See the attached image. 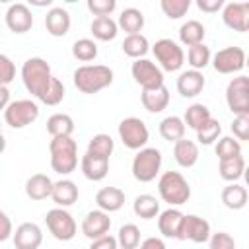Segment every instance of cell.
<instances>
[{
    "label": "cell",
    "instance_id": "1",
    "mask_svg": "<svg viewBox=\"0 0 249 249\" xmlns=\"http://www.w3.org/2000/svg\"><path fill=\"white\" fill-rule=\"evenodd\" d=\"M21 82L25 89L45 105H58L64 99V84L53 76L49 62L41 56H31L23 62Z\"/></svg>",
    "mask_w": 249,
    "mask_h": 249
},
{
    "label": "cell",
    "instance_id": "2",
    "mask_svg": "<svg viewBox=\"0 0 249 249\" xmlns=\"http://www.w3.org/2000/svg\"><path fill=\"white\" fill-rule=\"evenodd\" d=\"M113 84V70L105 64H84L74 70V86L82 93H97Z\"/></svg>",
    "mask_w": 249,
    "mask_h": 249
},
{
    "label": "cell",
    "instance_id": "3",
    "mask_svg": "<svg viewBox=\"0 0 249 249\" xmlns=\"http://www.w3.org/2000/svg\"><path fill=\"white\" fill-rule=\"evenodd\" d=\"M51 167L60 175H68L78 165V144L72 136H56L49 144Z\"/></svg>",
    "mask_w": 249,
    "mask_h": 249
},
{
    "label": "cell",
    "instance_id": "4",
    "mask_svg": "<svg viewBox=\"0 0 249 249\" xmlns=\"http://www.w3.org/2000/svg\"><path fill=\"white\" fill-rule=\"evenodd\" d=\"M158 191L163 202L171 206H181L191 198V187L179 171H165L158 181Z\"/></svg>",
    "mask_w": 249,
    "mask_h": 249
},
{
    "label": "cell",
    "instance_id": "5",
    "mask_svg": "<svg viewBox=\"0 0 249 249\" xmlns=\"http://www.w3.org/2000/svg\"><path fill=\"white\" fill-rule=\"evenodd\" d=\"M161 167V152L158 148H142L132 160V175L140 183H150L156 179Z\"/></svg>",
    "mask_w": 249,
    "mask_h": 249
},
{
    "label": "cell",
    "instance_id": "6",
    "mask_svg": "<svg viewBox=\"0 0 249 249\" xmlns=\"http://www.w3.org/2000/svg\"><path fill=\"white\" fill-rule=\"evenodd\" d=\"M39 117V107L31 99H16L10 101L4 109V121L12 128H23L31 123H35Z\"/></svg>",
    "mask_w": 249,
    "mask_h": 249
},
{
    "label": "cell",
    "instance_id": "7",
    "mask_svg": "<svg viewBox=\"0 0 249 249\" xmlns=\"http://www.w3.org/2000/svg\"><path fill=\"white\" fill-rule=\"evenodd\" d=\"M119 138L128 150H142L150 138V130L142 119L126 117L119 123Z\"/></svg>",
    "mask_w": 249,
    "mask_h": 249
},
{
    "label": "cell",
    "instance_id": "8",
    "mask_svg": "<svg viewBox=\"0 0 249 249\" xmlns=\"http://www.w3.org/2000/svg\"><path fill=\"white\" fill-rule=\"evenodd\" d=\"M152 51H154L156 60L160 62V66L165 72H177L183 66V62H185L183 49L175 41H171V39H158L154 43Z\"/></svg>",
    "mask_w": 249,
    "mask_h": 249
},
{
    "label": "cell",
    "instance_id": "9",
    "mask_svg": "<svg viewBox=\"0 0 249 249\" xmlns=\"http://www.w3.org/2000/svg\"><path fill=\"white\" fill-rule=\"evenodd\" d=\"M45 222H47V228L53 233V237L58 239V241H70L76 235V230H78L76 220L64 208L49 210L47 216H45Z\"/></svg>",
    "mask_w": 249,
    "mask_h": 249
},
{
    "label": "cell",
    "instance_id": "10",
    "mask_svg": "<svg viewBox=\"0 0 249 249\" xmlns=\"http://www.w3.org/2000/svg\"><path fill=\"white\" fill-rule=\"evenodd\" d=\"M226 103L235 117L249 115V78L247 76H237L228 84Z\"/></svg>",
    "mask_w": 249,
    "mask_h": 249
},
{
    "label": "cell",
    "instance_id": "11",
    "mask_svg": "<svg viewBox=\"0 0 249 249\" xmlns=\"http://www.w3.org/2000/svg\"><path fill=\"white\" fill-rule=\"evenodd\" d=\"M130 74L142 89H154L163 86V72L148 58H136L130 66Z\"/></svg>",
    "mask_w": 249,
    "mask_h": 249
},
{
    "label": "cell",
    "instance_id": "12",
    "mask_svg": "<svg viewBox=\"0 0 249 249\" xmlns=\"http://www.w3.org/2000/svg\"><path fill=\"white\" fill-rule=\"evenodd\" d=\"M210 237V224L196 214H183L177 239H189L193 243H204Z\"/></svg>",
    "mask_w": 249,
    "mask_h": 249
},
{
    "label": "cell",
    "instance_id": "13",
    "mask_svg": "<svg viewBox=\"0 0 249 249\" xmlns=\"http://www.w3.org/2000/svg\"><path fill=\"white\" fill-rule=\"evenodd\" d=\"M212 66L220 74H233L245 68V51L241 47H226L212 58Z\"/></svg>",
    "mask_w": 249,
    "mask_h": 249
},
{
    "label": "cell",
    "instance_id": "14",
    "mask_svg": "<svg viewBox=\"0 0 249 249\" xmlns=\"http://www.w3.org/2000/svg\"><path fill=\"white\" fill-rule=\"evenodd\" d=\"M224 23L239 33H245L249 29V2H228L222 10Z\"/></svg>",
    "mask_w": 249,
    "mask_h": 249
},
{
    "label": "cell",
    "instance_id": "15",
    "mask_svg": "<svg viewBox=\"0 0 249 249\" xmlns=\"http://www.w3.org/2000/svg\"><path fill=\"white\" fill-rule=\"evenodd\" d=\"M109 228H111V218L103 210H91L82 220V233L91 241L107 235Z\"/></svg>",
    "mask_w": 249,
    "mask_h": 249
},
{
    "label": "cell",
    "instance_id": "16",
    "mask_svg": "<svg viewBox=\"0 0 249 249\" xmlns=\"http://www.w3.org/2000/svg\"><path fill=\"white\" fill-rule=\"evenodd\" d=\"M12 237H14L16 249H39V245L43 243V231L33 222L19 224L16 228V231L12 233Z\"/></svg>",
    "mask_w": 249,
    "mask_h": 249
},
{
    "label": "cell",
    "instance_id": "17",
    "mask_svg": "<svg viewBox=\"0 0 249 249\" xmlns=\"http://www.w3.org/2000/svg\"><path fill=\"white\" fill-rule=\"evenodd\" d=\"M6 25L14 33H25V31H29L33 27V14H31L29 6L21 4V2L12 4L6 10Z\"/></svg>",
    "mask_w": 249,
    "mask_h": 249
},
{
    "label": "cell",
    "instance_id": "18",
    "mask_svg": "<svg viewBox=\"0 0 249 249\" xmlns=\"http://www.w3.org/2000/svg\"><path fill=\"white\" fill-rule=\"evenodd\" d=\"M80 167H82V173H84L86 179H89V181H101L109 173V160L103 158V156L86 152L82 156Z\"/></svg>",
    "mask_w": 249,
    "mask_h": 249
},
{
    "label": "cell",
    "instance_id": "19",
    "mask_svg": "<svg viewBox=\"0 0 249 249\" xmlns=\"http://www.w3.org/2000/svg\"><path fill=\"white\" fill-rule=\"evenodd\" d=\"M206 86V80L202 72L198 70H185L177 78V91L183 97H196Z\"/></svg>",
    "mask_w": 249,
    "mask_h": 249
},
{
    "label": "cell",
    "instance_id": "20",
    "mask_svg": "<svg viewBox=\"0 0 249 249\" xmlns=\"http://www.w3.org/2000/svg\"><path fill=\"white\" fill-rule=\"evenodd\" d=\"M70 23H72L70 14L60 6L51 8L45 16V27H47L49 35H53V37H64L70 29Z\"/></svg>",
    "mask_w": 249,
    "mask_h": 249
},
{
    "label": "cell",
    "instance_id": "21",
    "mask_svg": "<svg viewBox=\"0 0 249 249\" xmlns=\"http://www.w3.org/2000/svg\"><path fill=\"white\" fill-rule=\"evenodd\" d=\"M140 99L148 113H161L169 105V89L165 86H160L154 89H142Z\"/></svg>",
    "mask_w": 249,
    "mask_h": 249
},
{
    "label": "cell",
    "instance_id": "22",
    "mask_svg": "<svg viewBox=\"0 0 249 249\" xmlns=\"http://www.w3.org/2000/svg\"><path fill=\"white\" fill-rule=\"evenodd\" d=\"M95 202L103 212H117L124 204V193L119 187H103L95 195Z\"/></svg>",
    "mask_w": 249,
    "mask_h": 249
},
{
    "label": "cell",
    "instance_id": "23",
    "mask_svg": "<svg viewBox=\"0 0 249 249\" xmlns=\"http://www.w3.org/2000/svg\"><path fill=\"white\" fill-rule=\"evenodd\" d=\"M53 193V181L45 173H35L25 181V195L31 200H45Z\"/></svg>",
    "mask_w": 249,
    "mask_h": 249
},
{
    "label": "cell",
    "instance_id": "24",
    "mask_svg": "<svg viewBox=\"0 0 249 249\" xmlns=\"http://www.w3.org/2000/svg\"><path fill=\"white\" fill-rule=\"evenodd\" d=\"M51 198L58 204V208L72 206L78 200V187H76V183L70 181V179H60V181L53 183Z\"/></svg>",
    "mask_w": 249,
    "mask_h": 249
},
{
    "label": "cell",
    "instance_id": "25",
    "mask_svg": "<svg viewBox=\"0 0 249 249\" xmlns=\"http://www.w3.org/2000/svg\"><path fill=\"white\" fill-rule=\"evenodd\" d=\"M173 158L181 167H193L198 161V144L189 138L177 140L173 146Z\"/></svg>",
    "mask_w": 249,
    "mask_h": 249
},
{
    "label": "cell",
    "instance_id": "26",
    "mask_svg": "<svg viewBox=\"0 0 249 249\" xmlns=\"http://www.w3.org/2000/svg\"><path fill=\"white\" fill-rule=\"evenodd\" d=\"M181 218H183V212L177 210V208H167L160 214L158 218V230L163 237H175L177 239V231H179V226H181Z\"/></svg>",
    "mask_w": 249,
    "mask_h": 249
},
{
    "label": "cell",
    "instance_id": "27",
    "mask_svg": "<svg viewBox=\"0 0 249 249\" xmlns=\"http://www.w3.org/2000/svg\"><path fill=\"white\" fill-rule=\"evenodd\" d=\"M117 27H121L123 31H126L128 35H136L142 31L144 27V14L138 8H124L119 16Z\"/></svg>",
    "mask_w": 249,
    "mask_h": 249
},
{
    "label": "cell",
    "instance_id": "28",
    "mask_svg": "<svg viewBox=\"0 0 249 249\" xmlns=\"http://www.w3.org/2000/svg\"><path fill=\"white\" fill-rule=\"evenodd\" d=\"M74 119L66 113H54L47 119V132L56 138V136H72L74 132Z\"/></svg>",
    "mask_w": 249,
    "mask_h": 249
},
{
    "label": "cell",
    "instance_id": "29",
    "mask_svg": "<svg viewBox=\"0 0 249 249\" xmlns=\"http://www.w3.org/2000/svg\"><path fill=\"white\" fill-rule=\"evenodd\" d=\"M185 130H187V126H185L183 119L177 117V115H169V117H165L160 123V134H161V138L167 140V142H173V144L177 140L185 138Z\"/></svg>",
    "mask_w": 249,
    "mask_h": 249
},
{
    "label": "cell",
    "instance_id": "30",
    "mask_svg": "<svg viewBox=\"0 0 249 249\" xmlns=\"http://www.w3.org/2000/svg\"><path fill=\"white\" fill-rule=\"evenodd\" d=\"M222 202L230 210H241L247 204V189L237 183H230L222 191Z\"/></svg>",
    "mask_w": 249,
    "mask_h": 249
},
{
    "label": "cell",
    "instance_id": "31",
    "mask_svg": "<svg viewBox=\"0 0 249 249\" xmlns=\"http://www.w3.org/2000/svg\"><path fill=\"white\" fill-rule=\"evenodd\" d=\"M204 35H206V29H204V25H202L200 21H196V19H189V21H185V23L179 27V41H181L183 45H187V47H195V45L202 43Z\"/></svg>",
    "mask_w": 249,
    "mask_h": 249
},
{
    "label": "cell",
    "instance_id": "32",
    "mask_svg": "<svg viewBox=\"0 0 249 249\" xmlns=\"http://www.w3.org/2000/svg\"><path fill=\"white\" fill-rule=\"evenodd\" d=\"M218 171H220V177H222L224 181L235 183L237 179L243 177V171H245V158H243V156H235V158H230V160H220Z\"/></svg>",
    "mask_w": 249,
    "mask_h": 249
},
{
    "label": "cell",
    "instance_id": "33",
    "mask_svg": "<svg viewBox=\"0 0 249 249\" xmlns=\"http://www.w3.org/2000/svg\"><path fill=\"white\" fill-rule=\"evenodd\" d=\"M91 35L99 41H113L119 33V27H117V21H113L109 16H101V18H93L91 25Z\"/></svg>",
    "mask_w": 249,
    "mask_h": 249
},
{
    "label": "cell",
    "instance_id": "34",
    "mask_svg": "<svg viewBox=\"0 0 249 249\" xmlns=\"http://www.w3.org/2000/svg\"><path fill=\"white\" fill-rule=\"evenodd\" d=\"M132 210L138 218H144V220H152L160 214V202L156 196L152 195H138L132 202Z\"/></svg>",
    "mask_w": 249,
    "mask_h": 249
},
{
    "label": "cell",
    "instance_id": "35",
    "mask_svg": "<svg viewBox=\"0 0 249 249\" xmlns=\"http://www.w3.org/2000/svg\"><path fill=\"white\" fill-rule=\"evenodd\" d=\"M121 47H123V53L126 56H130V58L136 60V58H142L148 53L150 43H148V39L142 33H136V35H126Z\"/></svg>",
    "mask_w": 249,
    "mask_h": 249
},
{
    "label": "cell",
    "instance_id": "36",
    "mask_svg": "<svg viewBox=\"0 0 249 249\" xmlns=\"http://www.w3.org/2000/svg\"><path fill=\"white\" fill-rule=\"evenodd\" d=\"M210 117H212V115H210V109H208L206 105H202V103H193L191 107H187L183 123H185V126L196 130V128H198L200 124H204Z\"/></svg>",
    "mask_w": 249,
    "mask_h": 249
},
{
    "label": "cell",
    "instance_id": "37",
    "mask_svg": "<svg viewBox=\"0 0 249 249\" xmlns=\"http://www.w3.org/2000/svg\"><path fill=\"white\" fill-rule=\"evenodd\" d=\"M117 245L121 249H138L140 245V230L136 224H124L119 230Z\"/></svg>",
    "mask_w": 249,
    "mask_h": 249
},
{
    "label": "cell",
    "instance_id": "38",
    "mask_svg": "<svg viewBox=\"0 0 249 249\" xmlns=\"http://www.w3.org/2000/svg\"><path fill=\"white\" fill-rule=\"evenodd\" d=\"M187 58H189L191 70H198V72H200L202 68L208 66V62H210V58H212V53H210V49H208L204 43H198V45H195V47H189Z\"/></svg>",
    "mask_w": 249,
    "mask_h": 249
},
{
    "label": "cell",
    "instance_id": "39",
    "mask_svg": "<svg viewBox=\"0 0 249 249\" xmlns=\"http://www.w3.org/2000/svg\"><path fill=\"white\" fill-rule=\"evenodd\" d=\"M220 134H222V126H220V123H218L214 117H210L204 124H200V126L196 128V140H198L200 144H204V146L214 144Z\"/></svg>",
    "mask_w": 249,
    "mask_h": 249
},
{
    "label": "cell",
    "instance_id": "40",
    "mask_svg": "<svg viewBox=\"0 0 249 249\" xmlns=\"http://www.w3.org/2000/svg\"><path fill=\"white\" fill-rule=\"evenodd\" d=\"M72 56L78 58V60H82V62L93 60L97 56V45H95V41L86 39V37L74 41V45H72Z\"/></svg>",
    "mask_w": 249,
    "mask_h": 249
},
{
    "label": "cell",
    "instance_id": "41",
    "mask_svg": "<svg viewBox=\"0 0 249 249\" xmlns=\"http://www.w3.org/2000/svg\"><path fill=\"white\" fill-rule=\"evenodd\" d=\"M113 148H115L113 138H111L109 134H103V132L91 136V140H89V144H88V152L97 154V156H103V158H107V160H109V156L113 154Z\"/></svg>",
    "mask_w": 249,
    "mask_h": 249
},
{
    "label": "cell",
    "instance_id": "42",
    "mask_svg": "<svg viewBox=\"0 0 249 249\" xmlns=\"http://www.w3.org/2000/svg\"><path fill=\"white\" fill-rule=\"evenodd\" d=\"M216 156L218 160H230L235 156H241V142L233 136H224L216 144Z\"/></svg>",
    "mask_w": 249,
    "mask_h": 249
},
{
    "label": "cell",
    "instance_id": "43",
    "mask_svg": "<svg viewBox=\"0 0 249 249\" xmlns=\"http://www.w3.org/2000/svg\"><path fill=\"white\" fill-rule=\"evenodd\" d=\"M160 8L169 19H179L189 12L191 0H161Z\"/></svg>",
    "mask_w": 249,
    "mask_h": 249
},
{
    "label": "cell",
    "instance_id": "44",
    "mask_svg": "<svg viewBox=\"0 0 249 249\" xmlns=\"http://www.w3.org/2000/svg\"><path fill=\"white\" fill-rule=\"evenodd\" d=\"M117 8V2L115 0H88V10L95 16V18H101V16H111Z\"/></svg>",
    "mask_w": 249,
    "mask_h": 249
},
{
    "label": "cell",
    "instance_id": "45",
    "mask_svg": "<svg viewBox=\"0 0 249 249\" xmlns=\"http://www.w3.org/2000/svg\"><path fill=\"white\" fill-rule=\"evenodd\" d=\"M16 78V64L8 54L0 53V86H8Z\"/></svg>",
    "mask_w": 249,
    "mask_h": 249
},
{
    "label": "cell",
    "instance_id": "46",
    "mask_svg": "<svg viewBox=\"0 0 249 249\" xmlns=\"http://www.w3.org/2000/svg\"><path fill=\"white\" fill-rule=\"evenodd\" d=\"M208 241H210V249H235V239L226 231L210 233Z\"/></svg>",
    "mask_w": 249,
    "mask_h": 249
},
{
    "label": "cell",
    "instance_id": "47",
    "mask_svg": "<svg viewBox=\"0 0 249 249\" xmlns=\"http://www.w3.org/2000/svg\"><path fill=\"white\" fill-rule=\"evenodd\" d=\"M231 132L237 140H249V115H237L231 123Z\"/></svg>",
    "mask_w": 249,
    "mask_h": 249
},
{
    "label": "cell",
    "instance_id": "48",
    "mask_svg": "<svg viewBox=\"0 0 249 249\" xmlns=\"http://www.w3.org/2000/svg\"><path fill=\"white\" fill-rule=\"evenodd\" d=\"M12 233H14L12 220H10V216H8L4 210H0V241L10 239V237H12Z\"/></svg>",
    "mask_w": 249,
    "mask_h": 249
},
{
    "label": "cell",
    "instance_id": "49",
    "mask_svg": "<svg viewBox=\"0 0 249 249\" xmlns=\"http://www.w3.org/2000/svg\"><path fill=\"white\" fill-rule=\"evenodd\" d=\"M89 249H119L117 237H113V235L107 233V235H103L99 239H93L91 245H89Z\"/></svg>",
    "mask_w": 249,
    "mask_h": 249
},
{
    "label": "cell",
    "instance_id": "50",
    "mask_svg": "<svg viewBox=\"0 0 249 249\" xmlns=\"http://www.w3.org/2000/svg\"><path fill=\"white\" fill-rule=\"evenodd\" d=\"M196 6L206 14H214L224 8V0H196Z\"/></svg>",
    "mask_w": 249,
    "mask_h": 249
},
{
    "label": "cell",
    "instance_id": "51",
    "mask_svg": "<svg viewBox=\"0 0 249 249\" xmlns=\"http://www.w3.org/2000/svg\"><path fill=\"white\" fill-rule=\"evenodd\" d=\"M140 249H167L163 239L160 237H146L142 243H140Z\"/></svg>",
    "mask_w": 249,
    "mask_h": 249
},
{
    "label": "cell",
    "instance_id": "52",
    "mask_svg": "<svg viewBox=\"0 0 249 249\" xmlns=\"http://www.w3.org/2000/svg\"><path fill=\"white\" fill-rule=\"evenodd\" d=\"M10 103V89L8 86H0V111H4Z\"/></svg>",
    "mask_w": 249,
    "mask_h": 249
},
{
    "label": "cell",
    "instance_id": "53",
    "mask_svg": "<svg viewBox=\"0 0 249 249\" xmlns=\"http://www.w3.org/2000/svg\"><path fill=\"white\" fill-rule=\"evenodd\" d=\"M6 150V138H4V134H0V154Z\"/></svg>",
    "mask_w": 249,
    "mask_h": 249
},
{
    "label": "cell",
    "instance_id": "54",
    "mask_svg": "<svg viewBox=\"0 0 249 249\" xmlns=\"http://www.w3.org/2000/svg\"><path fill=\"white\" fill-rule=\"evenodd\" d=\"M0 134H2V124H0Z\"/></svg>",
    "mask_w": 249,
    "mask_h": 249
}]
</instances>
